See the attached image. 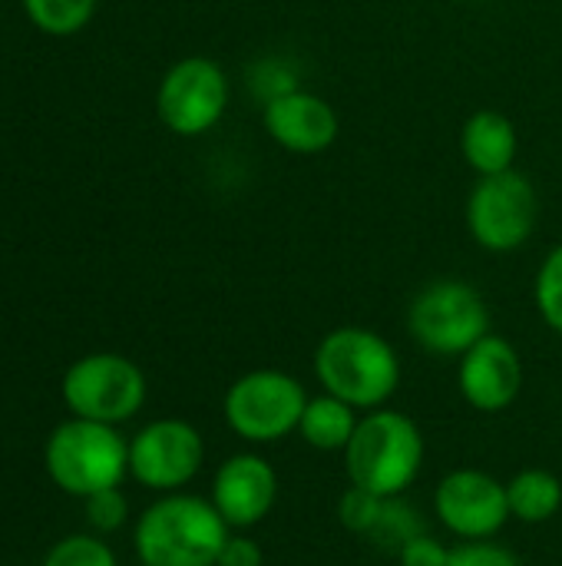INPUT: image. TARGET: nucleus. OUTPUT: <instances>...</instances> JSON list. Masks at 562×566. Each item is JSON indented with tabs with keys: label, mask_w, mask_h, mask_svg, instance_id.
I'll list each match as a JSON object with an SVG mask.
<instances>
[{
	"label": "nucleus",
	"mask_w": 562,
	"mask_h": 566,
	"mask_svg": "<svg viewBox=\"0 0 562 566\" xmlns=\"http://www.w3.org/2000/svg\"><path fill=\"white\" fill-rule=\"evenodd\" d=\"M315 378L321 391L348 401L358 411L384 408L401 388V358L374 328H331L315 348Z\"/></svg>",
	"instance_id": "1"
},
{
	"label": "nucleus",
	"mask_w": 562,
	"mask_h": 566,
	"mask_svg": "<svg viewBox=\"0 0 562 566\" xmlns=\"http://www.w3.org/2000/svg\"><path fill=\"white\" fill-rule=\"evenodd\" d=\"M427 444L414 418L378 408L368 411L344 448V471L354 488L378 497H401L424 468Z\"/></svg>",
	"instance_id": "2"
},
{
	"label": "nucleus",
	"mask_w": 562,
	"mask_h": 566,
	"mask_svg": "<svg viewBox=\"0 0 562 566\" xmlns=\"http://www.w3.org/2000/svg\"><path fill=\"white\" fill-rule=\"evenodd\" d=\"M232 527L212 501L169 494L136 524V554L142 566H215Z\"/></svg>",
	"instance_id": "3"
},
{
	"label": "nucleus",
	"mask_w": 562,
	"mask_h": 566,
	"mask_svg": "<svg viewBox=\"0 0 562 566\" xmlns=\"http://www.w3.org/2000/svg\"><path fill=\"white\" fill-rule=\"evenodd\" d=\"M407 332L424 352L437 358H460L490 335V308L470 282L437 279L411 298Z\"/></svg>",
	"instance_id": "4"
},
{
	"label": "nucleus",
	"mask_w": 562,
	"mask_h": 566,
	"mask_svg": "<svg viewBox=\"0 0 562 566\" xmlns=\"http://www.w3.org/2000/svg\"><path fill=\"white\" fill-rule=\"evenodd\" d=\"M308 405L305 385L282 368H255L225 391V424L248 444H278L298 431Z\"/></svg>",
	"instance_id": "5"
},
{
	"label": "nucleus",
	"mask_w": 562,
	"mask_h": 566,
	"mask_svg": "<svg viewBox=\"0 0 562 566\" xmlns=\"http://www.w3.org/2000/svg\"><path fill=\"white\" fill-rule=\"evenodd\" d=\"M46 471L50 478L76 494L89 497L106 488H119L129 471V444L103 421H66L46 441Z\"/></svg>",
	"instance_id": "6"
},
{
	"label": "nucleus",
	"mask_w": 562,
	"mask_h": 566,
	"mask_svg": "<svg viewBox=\"0 0 562 566\" xmlns=\"http://www.w3.org/2000/svg\"><path fill=\"white\" fill-rule=\"evenodd\" d=\"M467 232L470 239L494 252L507 255L523 249L540 222V196L520 169H507L497 176H477V186L467 196Z\"/></svg>",
	"instance_id": "7"
},
{
	"label": "nucleus",
	"mask_w": 562,
	"mask_h": 566,
	"mask_svg": "<svg viewBox=\"0 0 562 566\" xmlns=\"http://www.w3.org/2000/svg\"><path fill=\"white\" fill-rule=\"evenodd\" d=\"M229 76L212 56H185L159 80L156 113L169 133L195 139L219 126L229 109Z\"/></svg>",
	"instance_id": "8"
},
{
	"label": "nucleus",
	"mask_w": 562,
	"mask_h": 566,
	"mask_svg": "<svg viewBox=\"0 0 562 566\" xmlns=\"http://www.w3.org/2000/svg\"><path fill=\"white\" fill-rule=\"evenodd\" d=\"M63 401L76 418L116 424L142 408L146 378L123 355H86L63 375Z\"/></svg>",
	"instance_id": "9"
},
{
	"label": "nucleus",
	"mask_w": 562,
	"mask_h": 566,
	"mask_svg": "<svg viewBox=\"0 0 562 566\" xmlns=\"http://www.w3.org/2000/svg\"><path fill=\"white\" fill-rule=\"evenodd\" d=\"M434 514L460 541H494L510 517L507 484L477 468H457L434 488Z\"/></svg>",
	"instance_id": "10"
},
{
	"label": "nucleus",
	"mask_w": 562,
	"mask_h": 566,
	"mask_svg": "<svg viewBox=\"0 0 562 566\" xmlns=\"http://www.w3.org/2000/svg\"><path fill=\"white\" fill-rule=\"evenodd\" d=\"M205 461L202 434L179 418L146 424L129 444V474L152 491L185 488Z\"/></svg>",
	"instance_id": "11"
},
{
	"label": "nucleus",
	"mask_w": 562,
	"mask_h": 566,
	"mask_svg": "<svg viewBox=\"0 0 562 566\" xmlns=\"http://www.w3.org/2000/svg\"><path fill=\"white\" fill-rule=\"evenodd\" d=\"M262 126L275 146L295 156H318L335 146L341 133L338 109L301 86H291L262 103Z\"/></svg>",
	"instance_id": "12"
},
{
	"label": "nucleus",
	"mask_w": 562,
	"mask_h": 566,
	"mask_svg": "<svg viewBox=\"0 0 562 566\" xmlns=\"http://www.w3.org/2000/svg\"><path fill=\"white\" fill-rule=\"evenodd\" d=\"M457 385L464 401L480 415L507 411L523 391V358L503 335H484L460 355Z\"/></svg>",
	"instance_id": "13"
},
{
	"label": "nucleus",
	"mask_w": 562,
	"mask_h": 566,
	"mask_svg": "<svg viewBox=\"0 0 562 566\" xmlns=\"http://www.w3.org/2000/svg\"><path fill=\"white\" fill-rule=\"evenodd\" d=\"M209 501L215 504V511L225 517V524L232 531L258 527L278 501V474L255 451L232 454L215 471Z\"/></svg>",
	"instance_id": "14"
},
{
	"label": "nucleus",
	"mask_w": 562,
	"mask_h": 566,
	"mask_svg": "<svg viewBox=\"0 0 562 566\" xmlns=\"http://www.w3.org/2000/svg\"><path fill=\"white\" fill-rule=\"evenodd\" d=\"M517 149H520V136L507 113L477 109L467 116L460 129V153H464V163L477 176H497V172L513 169Z\"/></svg>",
	"instance_id": "15"
},
{
	"label": "nucleus",
	"mask_w": 562,
	"mask_h": 566,
	"mask_svg": "<svg viewBox=\"0 0 562 566\" xmlns=\"http://www.w3.org/2000/svg\"><path fill=\"white\" fill-rule=\"evenodd\" d=\"M358 408H351L348 401L335 398V395H318V398H308L305 405V415H301V424H298V434L308 448L315 451H344L348 441L354 438V428H358Z\"/></svg>",
	"instance_id": "16"
},
{
	"label": "nucleus",
	"mask_w": 562,
	"mask_h": 566,
	"mask_svg": "<svg viewBox=\"0 0 562 566\" xmlns=\"http://www.w3.org/2000/svg\"><path fill=\"white\" fill-rule=\"evenodd\" d=\"M510 517L520 524H547L562 507V481L547 468H527L507 484Z\"/></svg>",
	"instance_id": "17"
},
{
	"label": "nucleus",
	"mask_w": 562,
	"mask_h": 566,
	"mask_svg": "<svg viewBox=\"0 0 562 566\" xmlns=\"http://www.w3.org/2000/svg\"><path fill=\"white\" fill-rule=\"evenodd\" d=\"M96 3L99 0H23V10L36 30L50 36H73L93 20Z\"/></svg>",
	"instance_id": "18"
},
{
	"label": "nucleus",
	"mask_w": 562,
	"mask_h": 566,
	"mask_svg": "<svg viewBox=\"0 0 562 566\" xmlns=\"http://www.w3.org/2000/svg\"><path fill=\"white\" fill-rule=\"evenodd\" d=\"M533 302L550 332L562 338V245L550 249L533 279Z\"/></svg>",
	"instance_id": "19"
},
{
	"label": "nucleus",
	"mask_w": 562,
	"mask_h": 566,
	"mask_svg": "<svg viewBox=\"0 0 562 566\" xmlns=\"http://www.w3.org/2000/svg\"><path fill=\"white\" fill-rule=\"evenodd\" d=\"M384 504H388V497H378V494H371V491L351 484V488L338 497V521H341L344 531L361 534V537H371L374 527L381 524Z\"/></svg>",
	"instance_id": "20"
},
{
	"label": "nucleus",
	"mask_w": 562,
	"mask_h": 566,
	"mask_svg": "<svg viewBox=\"0 0 562 566\" xmlns=\"http://www.w3.org/2000/svg\"><path fill=\"white\" fill-rule=\"evenodd\" d=\"M417 534H424V521H421V514H417L407 501H401V497H388L384 514H381V524L374 527L371 541H378L381 547H391V551L397 554V551H401L407 541H414Z\"/></svg>",
	"instance_id": "21"
},
{
	"label": "nucleus",
	"mask_w": 562,
	"mask_h": 566,
	"mask_svg": "<svg viewBox=\"0 0 562 566\" xmlns=\"http://www.w3.org/2000/svg\"><path fill=\"white\" fill-rule=\"evenodd\" d=\"M43 566H116V557L96 537H66L46 554Z\"/></svg>",
	"instance_id": "22"
},
{
	"label": "nucleus",
	"mask_w": 562,
	"mask_h": 566,
	"mask_svg": "<svg viewBox=\"0 0 562 566\" xmlns=\"http://www.w3.org/2000/svg\"><path fill=\"white\" fill-rule=\"evenodd\" d=\"M447 566H523V564H520V557H517L510 547L497 544V537H494V541H464V544L450 547V560H447Z\"/></svg>",
	"instance_id": "23"
},
{
	"label": "nucleus",
	"mask_w": 562,
	"mask_h": 566,
	"mask_svg": "<svg viewBox=\"0 0 562 566\" xmlns=\"http://www.w3.org/2000/svg\"><path fill=\"white\" fill-rule=\"evenodd\" d=\"M86 501V517L96 531L109 534V531H119L126 524V514H129V504L123 497L119 488H106V491H96Z\"/></svg>",
	"instance_id": "24"
},
{
	"label": "nucleus",
	"mask_w": 562,
	"mask_h": 566,
	"mask_svg": "<svg viewBox=\"0 0 562 566\" xmlns=\"http://www.w3.org/2000/svg\"><path fill=\"white\" fill-rule=\"evenodd\" d=\"M447 560H450V547L431 537L427 531L397 551V566H447Z\"/></svg>",
	"instance_id": "25"
},
{
	"label": "nucleus",
	"mask_w": 562,
	"mask_h": 566,
	"mask_svg": "<svg viewBox=\"0 0 562 566\" xmlns=\"http://www.w3.org/2000/svg\"><path fill=\"white\" fill-rule=\"evenodd\" d=\"M215 566H265V551L248 534H229Z\"/></svg>",
	"instance_id": "26"
}]
</instances>
